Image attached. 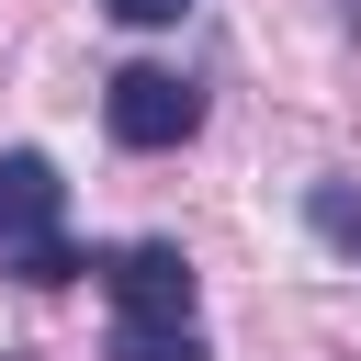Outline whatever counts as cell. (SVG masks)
<instances>
[{
  "label": "cell",
  "instance_id": "cell-1",
  "mask_svg": "<svg viewBox=\"0 0 361 361\" xmlns=\"http://www.w3.org/2000/svg\"><path fill=\"white\" fill-rule=\"evenodd\" d=\"M56 214H68V180H56V158H34V147H11L0 158V271H23V282H79V271H102V259H79L68 237H56Z\"/></svg>",
  "mask_w": 361,
  "mask_h": 361
},
{
  "label": "cell",
  "instance_id": "cell-2",
  "mask_svg": "<svg viewBox=\"0 0 361 361\" xmlns=\"http://www.w3.org/2000/svg\"><path fill=\"white\" fill-rule=\"evenodd\" d=\"M102 124H113V147L158 158V147H180V135L203 124V90H192L180 68H124V79L102 90Z\"/></svg>",
  "mask_w": 361,
  "mask_h": 361
},
{
  "label": "cell",
  "instance_id": "cell-3",
  "mask_svg": "<svg viewBox=\"0 0 361 361\" xmlns=\"http://www.w3.org/2000/svg\"><path fill=\"white\" fill-rule=\"evenodd\" d=\"M102 282H113V316H192V259H180V237H135V248H113Z\"/></svg>",
  "mask_w": 361,
  "mask_h": 361
},
{
  "label": "cell",
  "instance_id": "cell-4",
  "mask_svg": "<svg viewBox=\"0 0 361 361\" xmlns=\"http://www.w3.org/2000/svg\"><path fill=\"white\" fill-rule=\"evenodd\" d=\"M113 361H203L192 316H113Z\"/></svg>",
  "mask_w": 361,
  "mask_h": 361
},
{
  "label": "cell",
  "instance_id": "cell-5",
  "mask_svg": "<svg viewBox=\"0 0 361 361\" xmlns=\"http://www.w3.org/2000/svg\"><path fill=\"white\" fill-rule=\"evenodd\" d=\"M316 226H327V237H338V248H361V214H350V192H338V180H327V192H316Z\"/></svg>",
  "mask_w": 361,
  "mask_h": 361
},
{
  "label": "cell",
  "instance_id": "cell-6",
  "mask_svg": "<svg viewBox=\"0 0 361 361\" xmlns=\"http://www.w3.org/2000/svg\"><path fill=\"white\" fill-rule=\"evenodd\" d=\"M102 11H113V23H135V34H158V23H180L192 0H102Z\"/></svg>",
  "mask_w": 361,
  "mask_h": 361
}]
</instances>
